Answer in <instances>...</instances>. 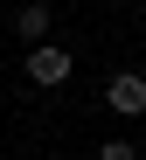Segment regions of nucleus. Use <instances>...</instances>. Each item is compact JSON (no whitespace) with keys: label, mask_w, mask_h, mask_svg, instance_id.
Here are the masks:
<instances>
[{"label":"nucleus","mask_w":146,"mask_h":160,"mask_svg":"<svg viewBox=\"0 0 146 160\" xmlns=\"http://www.w3.org/2000/svg\"><path fill=\"white\" fill-rule=\"evenodd\" d=\"M49 21H56V14H49V7H42V0H28V7H21V14H14V35H21V42H28V49H42V42H49Z\"/></svg>","instance_id":"nucleus-3"},{"label":"nucleus","mask_w":146,"mask_h":160,"mask_svg":"<svg viewBox=\"0 0 146 160\" xmlns=\"http://www.w3.org/2000/svg\"><path fill=\"white\" fill-rule=\"evenodd\" d=\"M70 70H77V63H70V49H56V42H42V49H28V77H35L42 91H56V84H63Z\"/></svg>","instance_id":"nucleus-2"},{"label":"nucleus","mask_w":146,"mask_h":160,"mask_svg":"<svg viewBox=\"0 0 146 160\" xmlns=\"http://www.w3.org/2000/svg\"><path fill=\"white\" fill-rule=\"evenodd\" d=\"M98 160H139V153H132L125 139H104V146H98Z\"/></svg>","instance_id":"nucleus-4"},{"label":"nucleus","mask_w":146,"mask_h":160,"mask_svg":"<svg viewBox=\"0 0 146 160\" xmlns=\"http://www.w3.org/2000/svg\"><path fill=\"white\" fill-rule=\"evenodd\" d=\"M104 104H111L118 118H146V77H139V70H118L111 91H104Z\"/></svg>","instance_id":"nucleus-1"}]
</instances>
